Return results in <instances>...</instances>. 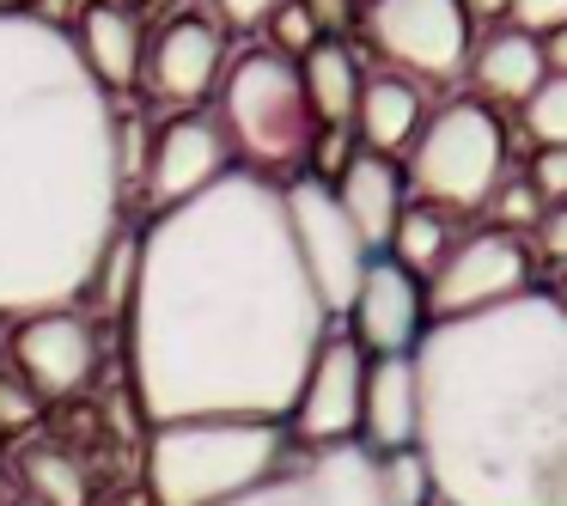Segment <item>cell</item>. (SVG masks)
Listing matches in <instances>:
<instances>
[{
    "mask_svg": "<svg viewBox=\"0 0 567 506\" xmlns=\"http://www.w3.org/2000/svg\"><path fill=\"white\" fill-rule=\"evenodd\" d=\"M452 245H457V238H452V226H445V214H440V208H427V202H409L384 250H391L396 269H409V275H433V269L445 262V250H452Z\"/></svg>",
    "mask_w": 567,
    "mask_h": 506,
    "instance_id": "cell-23",
    "label": "cell"
},
{
    "mask_svg": "<svg viewBox=\"0 0 567 506\" xmlns=\"http://www.w3.org/2000/svg\"><path fill=\"white\" fill-rule=\"evenodd\" d=\"M494 214H501V233H537V220L549 214V202L537 196V184L530 177H506L501 189H494Z\"/></svg>",
    "mask_w": 567,
    "mask_h": 506,
    "instance_id": "cell-28",
    "label": "cell"
},
{
    "mask_svg": "<svg viewBox=\"0 0 567 506\" xmlns=\"http://www.w3.org/2000/svg\"><path fill=\"white\" fill-rule=\"evenodd\" d=\"M464 7H470V19L476 13H506V0H464Z\"/></svg>",
    "mask_w": 567,
    "mask_h": 506,
    "instance_id": "cell-36",
    "label": "cell"
},
{
    "mask_svg": "<svg viewBox=\"0 0 567 506\" xmlns=\"http://www.w3.org/2000/svg\"><path fill=\"white\" fill-rule=\"evenodd\" d=\"M525 135L537 147H567V74H549L525 99Z\"/></svg>",
    "mask_w": 567,
    "mask_h": 506,
    "instance_id": "cell-25",
    "label": "cell"
},
{
    "mask_svg": "<svg viewBox=\"0 0 567 506\" xmlns=\"http://www.w3.org/2000/svg\"><path fill=\"white\" fill-rule=\"evenodd\" d=\"M367 38L409 80H457L476 50V19L464 0H367Z\"/></svg>",
    "mask_w": 567,
    "mask_h": 506,
    "instance_id": "cell-7",
    "label": "cell"
},
{
    "mask_svg": "<svg viewBox=\"0 0 567 506\" xmlns=\"http://www.w3.org/2000/svg\"><path fill=\"white\" fill-rule=\"evenodd\" d=\"M415 452L440 506H567V299L427 323Z\"/></svg>",
    "mask_w": 567,
    "mask_h": 506,
    "instance_id": "cell-3",
    "label": "cell"
},
{
    "mask_svg": "<svg viewBox=\"0 0 567 506\" xmlns=\"http://www.w3.org/2000/svg\"><path fill=\"white\" fill-rule=\"evenodd\" d=\"M537 245H543V257H549V262H567V202L537 220Z\"/></svg>",
    "mask_w": 567,
    "mask_h": 506,
    "instance_id": "cell-33",
    "label": "cell"
},
{
    "mask_svg": "<svg viewBox=\"0 0 567 506\" xmlns=\"http://www.w3.org/2000/svg\"><path fill=\"white\" fill-rule=\"evenodd\" d=\"M220 128L233 141V153L245 159V172H293L318 141V116L306 104V80L299 62L275 50H245L238 62H226L220 74Z\"/></svg>",
    "mask_w": 567,
    "mask_h": 506,
    "instance_id": "cell-5",
    "label": "cell"
},
{
    "mask_svg": "<svg viewBox=\"0 0 567 506\" xmlns=\"http://www.w3.org/2000/svg\"><path fill=\"white\" fill-rule=\"evenodd\" d=\"M530 184H537V196L549 208H561L567 202V147H543L537 165H530Z\"/></svg>",
    "mask_w": 567,
    "mask_h": 506,
    "instance_id": "cell-31",
    "label": "cell"
},
{
    "mask_svg": "<svg viewBox=\"0 0 567 506\" xmlns=\"http://www.w3.org/2000/svg\"><path fill=\"white\" fill-rule=\"evenodd\" d=\"M336 202H342V214L354 220V233L367 238V250H384L396 233V220H403L409 208V177L396 172V159H384V153H367L360 147L354 159H348V172L336 177Z\"/></svg>",
    "mask_w": 567,
    "mask_h": 506,
    "instance_id": "cell-17",
    "label": "cell"
},
{
    "mask_svg": "<svg viewBox=\"0 0 567 506\" xmlns=\"http://www.w3.org/2000/svg\"><path fill=\"white\" fill-rule=\"evenodd\" d=\"M135 269H141V233H123L104 245L99 269H92V287L86 293L104 306V318H128V299H135Z\"/></svg>",
    "mask_w": 567,
    "mask_h": 506,
    "instance_id": "cell-24",
    "label": "cell"
},
{
    "mask_svg": "<svg viewBox=\"0 0 567 506\" xmlns=\"http://www.w3.org/2000/svg\"><path fill=\"white\" fill-rule=\"evenodd\" d=\"M275 7H281V0H214V19L233 25V31H257V25H269Z\"/></svg>",
    "mask_w": 567,
    "mask_h": 506,
    "instance_id": "cell-32",
    "label": "cell"
},
{
    "mask_svg": "<svg viewBox=\"0 0 567 506\" xmlns=\"http://www.w3.org/2000/svg\"><path fill=\"white\" fill-rule=\"evenodd\" d=\"M506 19H513L518 31H530V38H549V31L567 25V0H506Z\"/></svg>",
    "mask_w": 567,
    "mask_h": 506,
    "instance_id": "cell-30",
    "label": "cell"
},
{
    "mask_svg": "<svg viewBox=\"0 0 567 506\" xmlns=\"http://www.w3.org/2000/svg\"><path fill=\"white\" fill-rule=\"evenodd\" d=\"M287 421H165L147 440L153 506H226L287 469Z\"/></svg>",
    "mask_w": 567,
    "mask_h": 506,
    "instance_id": "cell-4",
    "label": "cell"
},
{
    "mask_svg": "<svg viewBox=\"0 0 567 506\" xmlns=\"http://www.w3.org/2000/svg\"><path fill=\"white\" fill-rule=\"evenodd\" d=\"M470 74H476L482 99L518 104V111H525V99L549 80V55H543V38H530V31H518V25H501L470 50Z\"/></svg>",
    "mask_w": 567,
    "mask_h": 506,
    "instance_id": "cell-19",
    "label": "cell"
},
{
    "mask_svg": "<svg viewBox=\"0 0 567 506\" xmlns=\"http://www.w3.org/2000/svg\"><path fill=\"white\" fill-rule=\"evenodd\" d=\"M111 506H141V500H111Z\"/></svg>",
    "mask_w": 567,
    "mask_h": 506,
    "instance_id": "cell-39",
    "label": "cell"
},
{
    "mask_svg": "<svg viewBox=\"0 0 567 506\" xmlns=\"http://www.w3.org/2000/svg\"><path fill=\"white\" fill-rule=\"evenodd\" d=\"M354 342L367 348V360H391V354H415L421 335H427V293L409 269H396L391 257H372L367 281H360L354 306Z\"/></svg>",
    "mask_w": 567,
    "mask_h": 506,
    "instance_id": "cell-14",
    "label": "cell"
},
{
    "mask_svg": "<svg viewBox=\"0 0 567 506\" xmlns=\"http://www.w3.org/2000/svg\"><path fill=\"white\" fill-rule=\"evenodd\" d=\"M0 13H25V0H0Z\"/></svg>",
    "mask_w": 567,
    "mask_h": 506,
    "instance_id": "cell-37",
    "label": "cell"
},
{
    "mask_svg": "<svg viewBox=\"0 0 567 506\" xmlns=\"http://www.w3.org/2000/svg\"><path fill=\"white\" fill-rule=\"evenodd\" d=\"M74 50L86 62V74L99 80L104 92L141 80V62H147V38H141V19L128 7H104V0H86L74 13Z\"/></svg>",
    "mask_w": 567,
    "mask_h": 506,
    "instance_id": "cell-18",
    "label": "cell"
},
{
    "mask_svg": "<svg viewBox=\"0 0 567 506\" xmlns=\"http://www.w3.org/2000/svg\"><path fill=\"white\" fill-rule=\"evenodd\" d=\"M543 55H549V74H567V25L543 38Z\"/></svg>",
    "mask_w": 567,
    "mask_h": 506,
    "instance_id": "cell-35",
    "label": "cell"
},
{
    "mask_svg": "<svg viewBox=\"0 0 567 506\" xmlns=\"http://www.w3.org/2000/svg\"><path fill=\"white\" fill-rule=\"evenodd\" d=\"M427 318L452 323V318H482L494 306H513L518 293H530V250L518 233L482 226V233L457 238L445 250V262L427 275Z\"/></svg>",
    "mask_w": 567,
    "mask_h": 506,
    "instance_id": "cell-9",
    "label": "cell"
},
{
    "mask_svg": "<svg viewBox=\"0 0 567 506\" xmlns=\"http://www.w3.org/2000/svg\"><path fill=\"white\" fill-rule=\"evenodd\" d=\"M38 415H43L38 391H31L19 372L0 366V433H31V427H38Z\"/></svg>",
    "mask_w": 567,
    "mask_h": 506,
    "instance_id": "cell-29",
    "label": "cell"
},
{
    "mask_svg": "<svg viewBox=\"0 0 567 506\" xmlns=\"http://www.w3.org/2000/svg\"><path fill=\"white\" fill-rule=\"evenodd\" d=\"M299 7H306V13L318 19L323 31H336V25L348 19V0H299Z\"/></svg>",
    "mask_w": 567,
    "mask_h": 506,
    "instance_id": "cell-34",
    "label": "cell"
},
{
    "mask_svg": "<svg viewBox=\"0 0 567 506\" xmlns=\"http://www.w3.org/2000/svg\"><path fill=\"white\" fill-rule=\"evenodd\" d=\"M0 506H38V500H0Z\"/></svg>",
    "mask_w": 567,
    "mask_h": 506,
    "instance_id": "cell-38",
    "label": "cell"
},
{
    "mask_svg": "<svg viewBox=\"0 0 567 506\" xmlns=\"http://www.w3.org/2000/svg\"><path fill=\"white\" fill-rule=\"evenodd\" d=\"M421 433V384H415V360L391 354V360H367V396H360V445L372 457L391 452H415Z\"/></svg>",
    "mask_w": 567,
    "mask_h": 506,
    "instance_id": "cell-16",
    "label": "cell"
},
{
    "mask_svg": "<svg viewBox=\"0 0 567 506\" xmlns=\"http://www.w3.org/2000/svg\"><path fill=\"white\" fill-rule=\"evenodd\" d=\"M323 38H330V31H323L318 19H311L306 7H299V0H281V7L269 13V50H275V55H287V62H306V55L318 50Z\"/></svg>",
    "mask_w": 567,
    "mask_h": 506,
    "instance_id": "cell-27",
    "label": "cell"
},
{
    "mask_svg": "<svg viewBox=\"0 0 567 506\" xmlns=\"http://www.w3.org/2000/svg\"><path fill=\"white\" fill-rule=\"evenodd\" d=\"M226 506H384L379 494V457L367 445H330V452L287 457L281 476L238 494Z\"/></svg>",
    "mask_w": 567,
    "mask_h": 506,
    "instance_id": "cell-11",
    "label": "cell"
},
{
    "mask_svg": "<svg viewBox=\"0 0 567 506\" xmlns=\"http://www.w3.org/2000/svg\"><path fill=\"white\" fill-rule=\"evenodd\" d=\"M128 372L141 415L287 421L330 335L275 177L226 172L141 233L128 299Z\"/></svg>",
    "mask_w": 567,
    "mask_h": 506,
    "instance_id": "cell-1",
    "label": "cell"
},
{
    "mask_svg": "<svg viewBox=\"0 0 567 506\" xmlns=\"http://www.w3.org/2000/svg\"><path fill=\"white\" fill-rule=\"evenodd\" d=\"M226 172H233V141H226L220 116L184 111V116H172V123L159 128L141 184H147V196L159 202V214H165V208H177V202L214 189Z\"/></svg>",
    "mask_w": 567,
    "mask_h": 506,
    "instance_id": "cell-13",
    "label": "cell"
},
{
    "mask_svg": "<svg viewBox=\"0 0 567 506\" xmlns=\"http://www.w3.org/2000/svg\"><path fill=\"white\" fill-rule=\"evenodd\" d=\"M299 80H306V104H311V116H318V128H348L354 123V104H360L367 74H360V55L348 50L342 38H323L318 50L299 62Z\"/></svg>",
    "mask_w": 567,
    "mask_h": 506,
    "instance_id": "cell-21",
    "label": "cell"
},
{
    "mask_svg": "<svg viewBox=\"0 0 567 506\" xmlns=\"http://www.w3.org/2000/svg\"><path fill=\"white\" fill-rule=\"evenodd\" d=\"M421 123H427V104H421V86L409 74H367L354 104V135L367 153H403L415 147Z\"/></svg>",
    "mask_w": 567,
    "mask_h": 506,
    "instance_id": "cell-20",
    "label": "cell"
},
{
    "mask_svg": "<svg viewBox=\"0 0 567 506\" xmlns=\"http://www.w3.org/2000/svg\"><path fill=\"white\" fill-rule=\"evenodd\" d=\"M19 476H25V500H38V506H92L86 469L62 445H31L19 457Z\"/></svg>",
    "mask_w": 567,
    "mask_h": 506,
    "instance_id": "cell-22",
    "label": "cell"
},
{
    "mask_svg": "<svg viewBox=\"0 0 567 506\" xmlns=\"http://www.w3.org/2000/svg\"><path fill=\"white\" fill-rule=\"evenodd\" d=\"M281 202H287V226H293L299 262H306L323 311H330V318H348V306H354L360 281H367V269H372L367 238L354 233V220L342 214V202H336V189L323 184V177H293V184H281Z\"/></svg>",
    "mask_w": 567,
    "mask_h": 506,
    "instance_id": "cell-8",
    "label": "cell"
},
{
    "mask_svg": "<svg viewBox=\"0 0 567 506\" xmlns=\"http://www.w3.org/2000/svg\"><path fill=\"white\" fill-rule=\"evenodd\" d=\"M13 372L38 391V403H62V396L86 391L92 372H99V330H92L80 311H38V318H19Z\"/></svg>",
    "mask_w": 567,
    "mask_h": 506,
    "instance_id": "cell-12",
    "label": "cell"
},
{
    "mask_svg": "<svg viewBox=\"0 0 567 506\" xmlns=\"http://www.w3.org/2000/svg\"><path fill=\"white\" fill-rule=\"evenodd\" d=\"M360 396H367V348L348 330H330L311 360L306 384H299V403L287 415L306 452H330V445H360Z\"/></svg>",
    "mask_w": 567,
    "mask_h": 506,
    "instance_id": "cell-10",
    "label": "cell"
},
{
    "mask_svg": "<svg viewBox=\"0 0 567 506\" xmlns=\"http://www.w3.org/2000/svg\"><path fill=\"white\" fill-rule=\"evenodd\" d=\"M409 184L427 208H488L506 184V123L476 99H457L421 123L409 147Z\"/></svg>",
    "mask_w": 567,
    "mask_h": 506,
    "instance_id": "cell-6",
    "label": "cell"
},
{
    "mask_svg": "<svg viewBox=\"0 0 567 506\" xmlns=\"http://www.w3.org/2000/svg\"><path fill=\"white\" fill-rule=\"evenodd\" d=\"M379 494H384V506H433V476L421 464V452L379 457Z\"/></svg>",
    "mask_w": 567,
    "mask_h": 506,
    "instance_id": "cell-26",
    "label": "cell"
},
{
    "mask_svg": "<svg viewBox=\"0 0 567 506\" xmlns=\"http://www.w3.org/2000/svg\"><path fill=\"white\" fill-rule=\"evenodd\" d=\"M111 92L74 38L38 13H0V318L74 311L116 238Z\"/></svg>",
    "mask_w": 567,
    "mask_h": 506,
    "instance_id": "cell-2",
    "label": "cell"
},
{
    "mask_svg": "<svg viewBox=\"0 0 567 506\" xmlns=\"http://www.w3.org/2000/svg\"><path fill=\"white\" fill-rule=\"evenodd\" d=\"M220 74H226V31L220 19H202V13L159 25V38L147 43V62H141L147 92L165 104H196L202 92L220 86Z\"/></svg>",
    "mask_w": 567,
    "mask_h": 506,
    "instance_id": "cell-15",
    "label": "cell"
}]
</instances>
